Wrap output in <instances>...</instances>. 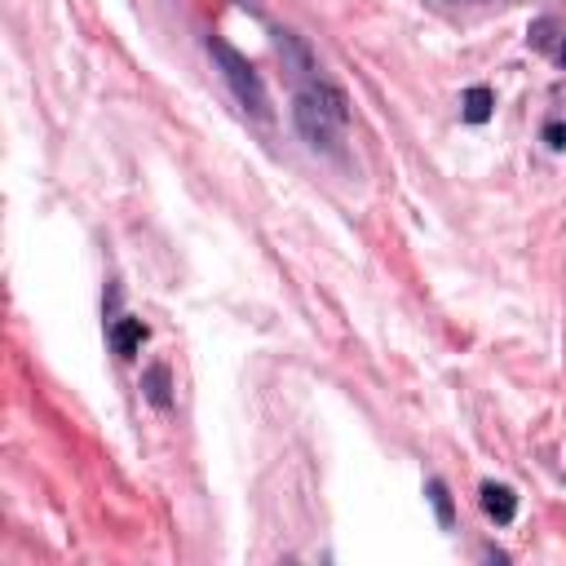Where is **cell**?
<instances>
[{
	"instance_id": "1",
	"label": "cell",
	"mask_w": 566,
	"mask_h": 566,
	"mask_svg": "<svg viewBox=\"0 0 566 566\" xmlns=\"http://www.w3.org/2000/svg\"><path fill=\"white\" fill-rule=\"evenodd\" d=\"M293 120L302 129V138L311 146H337V133L346 129L350 120V107H346V94L333 89V85H311L297 94V107H293Z\"/></svg>"
},
{
	"instance_id": "2",
	"label": "cell",
	"mask_w": 566,
	"mask_h": 566,
	"mask_svg": "<svg viewBox=\"0 0 566 566\" xmlns=\"http://www.w3.org/2000/svg\"><path fill=\"white\" fill-rule=\"evenodd\" d=\"M208 54L217 58V67H221V80L230 85V94H235V102L248 111V116H257V120H270V94H265V85H261V76H257V67L235 50V45H226L221 36H213L208 41Z\"/></svg>"
},
{
	"instance_id": "3",
	"label": "cell",
	"mask_w": 566,
	"mask_h": 566,
	"mask_svg": "<svg viewBox=\"0 0 566 566\" xmlns=\"http://www.w3.org/2000/svg\"><path fill=\"white\" fill-rule=\"evenodd\" d=\"M142 341H146V324L142 319H116L111 324V346H116L120 359H133L142 350Z\"/></svg>"
},
{
	"instance_id": "4",
	"label": "cell",
	"mask_w": 566,
	"mask_h": 566,
	"mask_svg": "<svg viewBox=\"0 0 566 566\" xmlns=\"http://www.w3.org/2000/svg\"><path fill=\"white\" fill-rule=\"evenodd\" d=\"M482 509H487V518L491 522H513V513H518V496L509 491V487H500V482H487L482 487Z\"/></svg>"
},
{
	"instance_id": "5",
	"label": "cell",
	"mask_w": 566,
	"mask_h": 566,
	"mask_svg": "<svg viewBox=\"0 0 566 566\" xmlns=\"http://www.w3.org/2000/svg\"><path fill=\"white\" fill-rule=\"evenodd\" d=\"M491 111H496V94H491L487 85L465 89V98H460V116H465L469 124H487V120H491Z\"/></svg>"
},
{
	"instance_id": "6",
	"label": "cell",
	"mask_w": 566,
	"mask_h": 566,
	"mask_svg": "<svg viewBox=\"0 0 566 566\" xmlns=\"http://www.w3.org/2000/svg\"><path fill=\"white\" fill-rule=\"evenodd\" d=\"M142 390H146V399H151L155 407H173V394H168V368H164V363L146 368V377H142Z\"/></svg>"
},
{
	"instance_id": "7",
	"label": "cell",
	"mask_w": 566,
	"mask_h": 566,
	"mask_svg": "<svg viewBox=\"0 0 566 566\" xmlns=\"http://www.w3.org/2000/svg\"><path fill=\"white\" fill-rule=\"evenodd\" d=\"M429 500H434V509H438V522L451 526V518H456V513H451V496H447V487H443L438 478L429 482Z\"/></svg>"
},
{
	"instance_id": "8",
	"label": "cell",
	"mask_w": 566,
	"mask_h": 566,
	"mask_svg": "<svg viewBox=\"0 0 566 566\" xmlns=\"http://www.w3.org/2000/svg\"><path fill=\"white\" fill-rule=\"evenodd\" d=\"M544 142H548L553 151H562V146H566V124H548V129H544Z\"/></svg>"
},
{
	"instance_id": "9",
	"label": "cell",
	"mask_w": 566,
	"mask_h": 566,
	"mask_svg": "<svg viewBox=\"0 0 566 566\" xmlns=\"http://www.w3.org/2000/svg\"><path fill=\"white\" fill-rule=\"evenodd\" d=\"M562 63H566V50H562Z\"/></svg>"
}]
</instances>
